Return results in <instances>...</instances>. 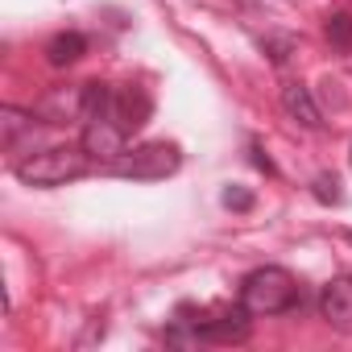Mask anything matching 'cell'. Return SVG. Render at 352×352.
<instances>
[{
  "label": "cell",
  "instance_id": "cell-1",
  "mask_svg": "<svg viewBox=\"0 0 352 352\" xmlns=\"http://www.w3.org/2000/svg\"><path fill=\"white\" fill-rule=\"evenodd\" d=\"M87 166H91V157L83 153V145H54V149L34 153V157H21L13 170L30 187H63L71 179H83Z\"/></svg>",
  "mask_w": 352,
  "mask_h": 352
},
{
  "label": "cell",
  "instance_id": "cell-2",
  "mask_svg": "<svg viewBox=\"0 0 352 352\" xmlns=\"http://www.w3.org/2000/svg\"><path fill=\"white\" fill-rule=\"evenodd\" d=\"M241 302L253 311V315H282L298 302V282L290 270L282 265H261L253 274H245L241 282Z\"/></svg>",
  "mask_w": 352,
  "mask_h": 352
},
{
  "label": "cell",
  "instance_id": "cell-3",
  "mask_svg": "<svg viewBox=\"0 0 352 352\" xmlns=\"http://www.w3.org/2000/svg\"><path fill=\"white\" fill-rule=\"evenodd\" d=\"M179 166H183L179 145H170V141H145L133 153L124 149V157L112 170L120 174V179H133V183H157V179H170Z\"/></svg>",
  "mask_w": 352,
  "mask_h": 352
},
{
  "label": "cell",
  "instance_id": "cell-4",
  "mask_svg": "<svg viewBox=\"0 0 352 352\" xmlns=\"http://www.w3.org/2000/svg\"><path fill=\"white\" fill-rule=\"evenodd\" d=\"M124 129L112 120V116H100V120H87V129H83V153L91 157V162H104V166H116L120 157H124Z\"/></svg>",
  "mask_w": 352,
  "mask_h": 352
},
{
  "label": "cell",
  "instance_id": "cell-5",
  "mask_svg": "<svg viewBox=\"0 0 352 352\" xmlns=\"http://www.w3.org/2000/svg\"><path fill=\"white\" fill-rule=\"evenodd\" d=\"M149 112H153V100H149L145 87H137V83L112 87V112H108V116H112L124 133H137V129L149 120Z\"/></svg>",
  "mask_w": 352,
  "mask_h": 352
},
{
  "label": "cell",
  "instance_id": "cell-6",
  "mask_svg": "<svg viewBox=\"0 0 352 352\" xmlns=\"http://www.w3.org/2000/svg\"><path fill=\"white\" fill-rule=\"evenodd\" d=\"M319 315H323L336 331L352 336V278H331V282L323 286V294H319Z\"/></svg>",
  "mask_w": 352,
  "mask_h": 352
},
{
  "label": "cell",
  "instance_id": "cell-7",
  "mask_svg": "<svg viewBox=\"0 0 352 352\" xmlns=\"http://www.w3.org/2000/svg\"><path fill=\"white\" fill-rule=\"evenodd\" d=\"M282 108H286L302 129H319V124H323V116H319V108H315V100H311V91H307L302 83H286V87H282Z\"/></svg>",
  "mask_w": 352,
  "mask_h": 352
},
{
  "label": "cell",
  "instance_id": "cell-8",
  "mask_svg": "<svg viewBox=\"0 0 352 352\" xmlns=\"http://www.w3.org/2000/svg\"><path fill=\"white\" fill-rule=\"evenodd\" d=\"M83 54H87V38H83V34H75V30L54 34V38H50V46H46V63H50V67H75Z\"/></svg>",
  "mask_w": 352,
  "mask_h": 352
},
{
  "label": "cell",
  "instance_id": "cell-9",
  "mask_svg": "<svg viewBox=\"0 0 352 352\" xmlns=\"http://www.w3.org/2000/svg\"><path fill=\"white\" fill-rule=\"evenodd\" d=\"M21 133H34V112L0 108V141H5V149H17V137Z\"/></svg>",
  "mask_w": 352,
  "mask_h": 352
},
{
  "label": "cell",
  "instance_id": "cell-10",
  "mask_svg": "<svg viewBox=\"0 0 352 352\" xmlns=\"http://www.w3.org/2000/svg\"><path fill=\"white\" fill-rule=\"evenodd\" d=\"M323 34H327V42H331L336 50H348V46H352V13H331V17L323 21Z\"/></svg>",
  "mask_w": 352,
  "mask_h": 352
},
{
  "label": "cell",
  "instance_id": "cell-11",
  "mask_svg": "<svg viewBox=\"0 0 352 352\" xmlns=\"http://www.w3.org/2000/svg\"><path fill=\"white\" fill-rule=\"evenodd\" d=\"M220 199H224V208H236V212H249V208H253V195L241 191V187H228Z\"/></svg>",
  "mask_w": 352,
  "mask_h": 352
},
{
  "label": "cell",
  "instance_id": "cell-12",
  "mask_svg": "<svg viewBox=\"0 0 352 352\" xmlns=\"http://www.w3.org/2000/svg\"><path fill=\"white\" fill-rule=\"evenodd\" d=\"M340 183L336 179H327V174H323V179H315V195L323 199V204H340V191H336Z\"/></svg>",
  "mask_w": 352,
  "mask_h": 352
}]
</instances>
